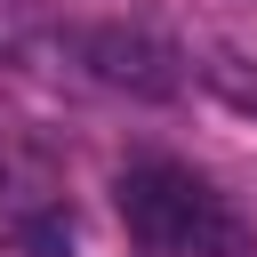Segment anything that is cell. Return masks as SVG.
I'll return each instance as SVG.
<instances>
[{
  "mask_svg": "<svg viewBox=\"0 0 257 257\" xmlns=\"http://www.w3.org/2000/svg\"><path fill=\"white\" fill-rule=\"evenodd\" d=\"M120 217L145 241V257H249L233 209L177 161H128L120 169Z\"/></svg>",
  "mask_w": 257,
  "mask_h": 257,
  "instance_id": "6da1fadb",
  "label": "cell"
},
{
  "mask_svg": "<svg viewBox=\"0 0 257 257\" xmlns=\"http://www.w3.org/2000/svg\"><path fill=\"white\" fill-rule=\"evenodd\" d=\"M64 48H72L104 88H120V96L161 104V96H177V88H185V48H177V40H161L153 24H80Z\"/></svg>",
  "mask_w": 257,
  "mask_h": 257,
  "instance_id": "7a4b0ae2",
  "label": "cell"
},
{
  "mask_svg": "<svg viewBox=\"0 0 257 257\" xmlns=\"http://www.w3.org/2000/svg\"><path fill=\"white\" fill-rule=\"evenodd\" d=\"M201 80H209L233 112L257 120V64H249V56H233V48H201Z\"/></svg>",
  "mask_w": 257,
  "mask_h": 257,
  "instance_id": "3957f363",
  "label": "cell"
},
{
  "mask_svg": "<svg viewBox=\"0 0 257 257\" xmlns=\"http://www.w3.org/2000/svg\"><path fill=\"white\" fill-rule=\"evenodd\" d=\"M8 233H16L32 257H64V249H72V217H64V209H32V217H16Z\"/></svg>",
  "mask_w": 257,
  "mask_h": 257,
  "instance_id": "277c9868",
  "label": "cell"
}]
</instances>
